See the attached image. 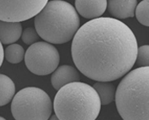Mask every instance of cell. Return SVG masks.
I'll return each mask as SVG.
<instances>
[{
    "instance_id": "cell-1",
    "label": "cell",
    "mask_w": 149,
    "mask_h": 120,
    "mask_svg": "<svg viewBox=\"0 0 149 120\" xmlns=\"http://www.w3.org/2000/svg\"><path fill=\"white\" fill-rule=\"evenodd\" d=\"M137 49L136 38L128 25L115 18L100 17L79 27L72 42V57L88 79L110 82L130 72Z\"/></svg>"
},
{
    "instance_id": "cell-2",
    "label": "cell",
    "mask_w": 149,
    "mask_h": 120,
    "mask_svg": "<svg viewBox=\"0 0 149 120\" xmlns=\"http://www.w3.org/2000/svg\"><path fill=\"white\" fill-rule=\"evenodd\" d=\"M80 25L79 14L65 1L48 2L35 17V29L43 40L52 44H63L73 39Z\"/></svg>"
},
{
    "instance_id": "cell-3",
    "label": "cell",
    "mask_w": 149,
    "mask_h": 120,
    "mask_svg": "<svg viewBox=\"0 0 149 120\" xmlns=\"http://www.w3.org/2000/svg\"><path fill=\"white\" fill-rule=\"evenodd\" d=\"M115 100L124 120H149V67L126 74L116 91Z\"/></svg>"
},
{
    "instance_id": "cell-4",
    "label": "cell",
    "mask_w": 149,
    "mask_h": 120,
    "mask_svg": "<svg viewBox=\"0 0 149 120\" xmlns=\"http://www.w3.org/2000/svg\"><path fill=\"white\" fill-rule=\"evenodd\" d=\"M53 107L60 120H95L101 102L93 86L84 82H73L56 93Z\"/></svg>"
},
{
    "instance_id": "cell-5",
    "label": "cell",
    "mask_w": 149,
    "mask_h": 120,
    "mask_svg": "<svg viewBox=\"0 0 149 120\" xmlns=\"http://www.w3.org/2000/svg\"><path fill=\"white\" fill-rule=\"evenodd\" d=\"M52 107L46 91L37 87H26L15 95L11 112L15 120H48Z\"/></svg>"
},
{
    "instance_id": "cell-6",
    "label": "cell",
    "mask_w": 149,
    "mask_h": 120,
    "mask_svg": "<svg viewBox=\"0 0 149 120\" xmlns=\"http://www.w3.org/2000/svg\"><path fill=\"white\" fill-rule=\"evenodd\" d=\"M60 55L57 49L47 41H38L27 49L24 62L27 69L36 75H47L58 67Z\"/></svg>"
},
{
    "instance_id": "cell-7",
    "label": "cell",
    "mask_w": 149,
    "mask_h": 120,
    "mask_svg": "<svg viewBox=\"0 0 149 120\" xmlns=\"http://www.w3.org/2000/svg\"><path fill=\"white\" fill-rule=\"evenodd\" d=\"M47 3V0H0V20L25 21L37 15Z\"/></svg>"
},
{
    "instance_id": "cell-8",
    "label": "cell",
    "mask_w": 149,
    "mask_h": 120,
    "mask_svg": "<svg viewBox=\"0 0 149 120\" xmlns=\"http://www.w3.org/2000/svg\"><path fill=\"white\" fill-rule=\"evenodd\" d=\"M77 13L85 19H97L102 15L107 8L106 0H76Z\"/></svg>"
},
{
    "instance_id": "cell-9",
    "label": "cell",
    "mask_w": 149,
    "mask_h": 120,
    "mask_svg": "<svg viewBox=\"0 0 149 120\" xmlns=\"http://www.w3.org/2000/svg\"><path fill=\"white\" fill-rule=\"evenodd\" d=\"M80 79L79 71L70 65H62L58 67L52 74V85L53 88L59 91L63 86L73 83L79 82Z\"/></svg>"
},
{
    "instance_id": "cell-10",
    "label": "cell",
    "mask_w": 149,
    "mask_h": 120,
    "mask_svg": "<svg viewBox=\"0 0 149 120\" xmlns=\"http://www.w3.org/2000/svg\"><path fill=\"white\" fill-rule=\"evenodd\" d=\"M107 4L110 15L117 19L134 17L137 5L136 0H110Z\"/></svg>"
},
{
    "instance_id": "cell-11",
    "label": "cell",
    "mask_w": 149,
    "mask_h": 120,
    "mask_svg": "<svg viewBox=\"0 0 149 120\" xmlns=\"http://www.w3.org/2000/svg\"><path fill=\"white\" fill-rule=\"evenodd\" d=\"M20 23H11L0 20V42L2 44H14L22 35Z\"/></svg>"
},
{
    "instance_id": "cell-12",
    "label": "cell",
    "mask_w": 149,
    "mask_h": 120,
    "mask_svg": "<svg viewBox=\"0 0 149 120\" xmlns=\"http://www.w3.org/2000/svg\"><path fill=\"white\" fill-rule=\"evenodd\" d=\"M15 94V86L13 80L5 74H0V107L9 103Z\"/></svg>"
},
{
    "instance_id": "cell-13",
    "label": "cell",
    "mask_w": 149,
    "mask_h": 120,
    "mask_svg": "<svg viewBox=\"0 0 149 120\" xmlns=\"http://www.w3.org/2000/svg\"><path fill=\"white\" fill-rule=\"evenodd\" d=\"M93 88L100 97L101 105L110 104L115 100L116 88L110 82H96Z\"/></svg>"
},
{
    "instance_id": "cell-14",
    "label": "cell",
    "mask_w": 149,
    "mask_h": 120,
    "mask_svg": "<svg viewBox=\"0 0 149 120\" xmlns=\"http://www.w3.org/2000/svg\"><path fill=\"white\" fill-rule=\"evenodd\" d=\"M24 50L19 44H11L4 51V58L10 64H19L24 58Z\"/></svg>"
},
{
    "instance_id": "cell-15",
    "label": "cell",
    "mask_w": 149,
    "mask_h": 120,
    "mask_svg": "<svg viewBox=\"0 0 149 120\" xmlns=\"http://www.w3.org/2000/svg\"><path fill=\"white\" fill-rule=\"evenodd\" d=\"M136 20L145 26H149V0H143L135 10Z\"/></svg>"
},
{
    "instance_id": "cell-16",
    "label": "cell",
    "mask_w": 149,
    "mask_h": 120,
    "mask_svg": "<svg viewBox=\"0 0 149 120\" xmlns=\"http://www.w3.org/2000/svg\"><path fill=\"white\" fill-rule=\"evenodd\" d=\"M136 63L140 67H149V45L138 48Z\"/></svg>"
},
{
    "instance_id": "cell-17",
    "label": "cell",
    "mask_w": 149,
    "mask_h": 120,
    "mask_svg": "<svg viewBox=\"0 0 149 120\" xmlns=\"http://www.w3.org/2000/svg\"><path fill=\"white\" fill-rule=\"evenodd\" d=\"M39 35L36 32V29L32 28V27H28L26 28L21 35V38L22 41L25 44L27 45H33L36 42H38L39 40Z\"/></svg>"
},
{
    "instance_id": "cell-18",
    "label": "cell",
    "mask_w": 149,
    "mask_h": 120,
    "mask_svg": "<svg viewBox=\"0 0 149 120\" xmlns=\"http://www.w3.org/2000/svg\"><path fill=\"white\" fill-rule=\"evenodd\" d=\"M3 58H4V51L2 43L0 42V67L2 66V64L3 62Z\"/></svg>"
},
{
    "instance_id": "cell-19",
    "label": "cell",
    "mask_w": 149,
    "mask_h": 120,
    "mask_svg": "<svg viewBox=\"0 0 149 120\" xmlns=\"http://www.w3.org/2000/svg\"><path fill=\"white\" fill-rule=\"evenodd\" d=\"M48 120H60V119H59L56 115H53V116H52V117H51V118H50Z\"/></svg>"
},
{
    "instance_id": "cell-20",
    "label": "cell",
    "mask_w": 149,
    "mask_h": 120,
    "mask_svg": "<svg viewBox=\"0 0 149 120\" xmlns=\"http://www.w3.org/2000/svg\"><path fill=\"white\" fill-rule=\"evenodd\" d=\"M0 120H7V119H5L4 118H3V117H1V116H0Z\"/></svg>"
}]
</instances>
